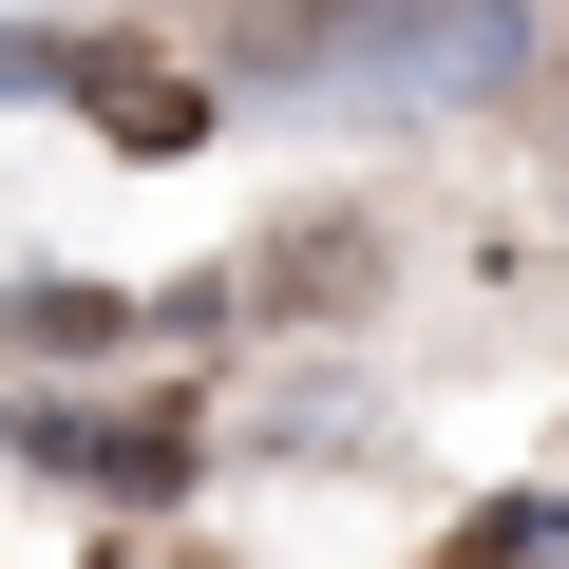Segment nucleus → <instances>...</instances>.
Instances as JSON below:
<instances>
[{
	"label": "nucleus",
	"mask_w": 569,
	"mask_h": 569,
	"mask_svg": "<svg viewBox=\"0 0 569 569\" xmlns=\"http://www.w3.org/2000/svg\"><path fill=\"white\" fill-rule=\"evenodd\" d=\"M39 475H96V493H171L190 475V418H20Z\"/></svg>",
	"instance_id": "obj_3"
},
{
	"label": "nucleus",
	"mask_w": 569,
	"mask_h": 569,
	"mask_svg": "<svg viewBox=\"0 0 569 569\" xmlns=\"http://www.w3.org/2000/svg\"><path fill=\"white\" fill-rule=\"evenodd\" d=\"M456 569H569V493H512V512H475V550Z\"/></svg>",
	"instance_id": "obj_4"
},
{
	"label": "nucleus",
	"mask_w": 569,
	"mask_h": 569,
	"mask_svg": "<svg viewBox=\"0 0 569 569\" xmlns=\"http://www.w3.org/2000/svg\"><path fill=\"white\" fill-rule=\"evenodd\" d=\"M380 39H399L418 96H493L512 77V0H380ZM266 58L284 77H361V20L342 0H266Z\"/></svg>",
	"instance_id": "obj_1"
},
{
	"label": "nucleus",
	"mask_w": 569,
	"mask_h": 569,
	"mask_svg": "<svg viewBox=\"0 0 569 569\" xmlns=\"http://www.w3.org/2000/svg\"><path fill=\"white\" fill-rule=\"evenodd\" d=\"M20 58V96H77L114 152H190L209 133V77H171V58H96V39H0Z\"/></svg>",
	"instance_id": "obj_2"
}]
</instances>
